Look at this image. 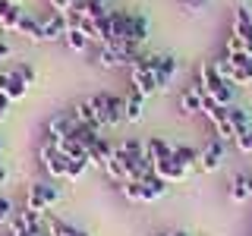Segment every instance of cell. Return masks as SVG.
Listing matches in <instances>:
<instances>
[{
	"label": "cell",
	"instance_id": "1",
	"mask_svg": "<svg viewBox=\"0 0 252 236\" xmlns=\"http://www.w3.org/2000/svg\"><path fill=\"white\" fill-rule=\"evenodd\" d=\"M199 85L205 88V94H208L211 101H218L220 107H230V104H233V82L218 73L215 63H202V69H199Z\"/></svg>",
	"mask_w": 252,
	"mask_h": 236
},
{
	"label": "cell",
	"instance_id": "2",
	"mask_svg": "<svg viewBox=\"0 0 252 236\" xmlns=\"http://www.w3.org/2000/svg\"><path fill=\"white\" fill-rule=\"evenodd\" d=\"M89 101L94 104V110H98V117H101V123H104V126L123 123V104H126V98H120V94H107V91H98V94H92Z\"/></svg>",
	"mask_w": 252,
	"mask_h": 236
},
{
	"label": "cell",
	"instance_id": "3",
	"mask_svg": "<svg viewBox=\"0 0 252 236\" xmlns=\"http://www.w3.org/2000/svg\"><path fill=\"white\" fill-rule=\"evenodd\" d=\"M202 114L208 117V123H211V126H215L218 139H224V142H233V126H230V117H227V107H220L218 101L205 98V104H202Z\"/></svg>",
	"mask_w": 252,
	"mask_h": 236
},
{
	"label": "cell",
	"instance_id": "4",
	"mask_svg": "<svg viewBox=\"0 0 252 236\" xmlns=\"http://www.w3.org/2000/svg\"><path fill=\"white\" fill-rule=\"evenodd\" d=\"M41 161H44V170L51 173L54 179H60V177H66V167H69V161H73V157H66V154L60 151L57 142L47 139L44 145H41Z\"/></svg>",
	"mask_w": 252,
	"mask_h": 236
},
{
	"label": "cell",
	"instance_id": "5",
	"mask_svg": "<svg viewBox=\"0 0 252 236\" xmlns=\"http://www.w3.org/2000/svg\"><path fill=\"white\" fill-rule=\"evenodd\" d=\"M224 148H227L224 139H211L208 145L199 151V167H202L205 173H215L220 164H224Z\"/></svg>",
	"mask_w": 252,
	"mask_h": 236
},
{
	"label": "cell",
	"instance_id": "6",
	"mask_svg": "<svg viewBox=\"0 0 252 236\" xmlns=\"http://www.w3.org/2000/svg\"><path fill=\"white\" fill-rule=\"evenodd\" d=\"M233 35L243 38V47H246V54L252 57V13L246 3H240L233 10Z\"/></svg>",
	"mask_w": 252,
	"mask_h": 236
},
{
	"label": "cell",
	"instance_id": "7",
	"mask_svg": "<svg viewBox=\"0 0 252 236\" xmlns=\"http://www.w3.org/2000/svg\"><path fill=\"white\" fill-rule=\"evenodd\" d=\"M177 57H170V54H155V79H158V91L170 88V79L177 76Z\"/></svg>",
	"mask_w": 252,
	"mask_h": 236
},
{
	"label": "cell",
	"instance_id": "8",
	"mask_svg": "<svg viewBox=\"0 0 252 236\" xmlns=\"http://www.w3.org/2000/svg\"><path fill=\"white\" fill-rule=\"evenodd\" d=\"M129 76H132V88H136L142 98H152V94L158 91V79L152 69L145 66H129Z\"/></svg>",
	"mask_w": 252,
	"mask_h": 236
},
{
	"label": "cell",
	"instance_id": "9",
	"mask_svg": "<svg viewBox=\"0 0 252 236\" xmlns=\"http://www.w3.org/2000/svg\"><path fill=\"white\" fill-rule=\"evenodd\" d=\"M73 120L82 123V126H89V129H94V132H101V126H104V123H101V117H98V110H94V104H92L89 98L79 101V104L73 107Z\"/></svg>",
	"mask_w": 252,
	"mask_h": 236
},
{
	"label": "cell",
	"instance_id": "10",
	"mask_svg": "<svg viewBox=\"0 0 252 236\" xmlns=\"http://www.w3.org/2000/svg\"><path fill=\"white\" fill-rule=\"evenodd\" d=\"M145 38H148V19L142 13H126V41L139 47Z\"/></svg>",
	"mask_w": 252,
	"mask_h": 236
},
{
	"label": "cell",
	"instance_id": "11",
	"mask_svg": "<svg viewBox=\"0 0 252 236\" xmlns=\"http://www.w3.org/2000/svg\"><path fill=\"white\" fill-rule=\"evenodd\" d=\"M205 98H208V94H205V88L195 82L192 88H186L183 94H180V110H183V114H202Z\"/></svg>",
	"mask_w": 252,
	"mask_h": 236
},
{
	"label": "cell",
	"instance_id": "12",
	"mask_svg": "<svg viewBox=\"0 0 252 236\" xmlns=\"http://www.w3.org/2000/svg\"><path fill=\"white\" fill-rule=\"evenodd\" d=\"M0 91H3L10 101H19V98H26L29 85H26V82H22V79L10 69V73H0Z\"/></svg>",
	"mask_w": 252,
	"mask_h": 236
},
{
	"label": "cell",
	"instance_id": "13",
	"mask_svg": "<svg viewBox=\"0 0 252 236\" xmlns=\"http://www.w3.org/2000/svg\"><path fill=\"white\" fill-rule=\"evenodd\" d=\"M155 173H158V177H161L164 183L170 186V183H183L189 170H186V167H180V164L170 157V161H158V164H155Z\"/></svg>",
	"mask_w": 252,
	"mask_h": 236
},
{
	"label": "cell",
	"instance_id": "14",
	"mask_svg": "<svg viewBox=\"0 0 252 236\" xmlns=\"http://www.w3.org/2000/svg\"><path fill=\"white\" fill-rule=\"evenodd\" d=\"M41 35H44V41H57V38H63V35H66V16H63V13H51L41 22Z\"/></svg>",
	"mask_w": 252,
	"mask_h": 236
},
{
	"label": "cell",
	"instance_id": "15",
	"mask_svg": "<svg viewBox=\"0 0 252 236\" xmlns=\"http://www.w3.org/2000/svg\"><path fill=\"white\" fill-rule=\"evenodd\" d=\"M73 126H76L73 114H69V117H51V123H47V139L60 145V142L66 139L69 132H73Z\"/></svg>",
	"mask_w": 252,
	"mask_h": 236
},
{
	"label": "cell",
	"instance_id": "16",
	"mask_svg": "<svg viewBox=\"0 0 252 236\" xmlns=\"http://www.w3.org/2000/svg\"><path fill=\"white\" fill-rule=\"evenodd\" d=\"M110 154H114V145H110L104 136H98L89 148H85V157H89V164H98V167H104V161H107Z\"/></svg>",
	"mask_w": 252,
	"mask_h": 236
},
{
	"label": "cell",
	"instance_id": "17",
	"mask_svg": "<svg viewBox=\"0 0 252 236\" xmlns=\"http://www.w3.org/2000/svg\"><path fill=\"white\" fill-rule=\"evenodd\" d=\"M164 192H167V183L158 173H148L142 179V202H158V199H164Z\"/></svg>",
	"mask_w": 252,
	"mask_h": 236
},
{
	"label": "cell",
	"instance_id": "18",
	"mask_svg": "<svg viewBox=\"0 0 252 236\" xmlns=\"http://www.w3.org/2000/svg\"><path fill=\"white\" fill-rule=\"evenodd\" d=\"M145 157H148L152 164H158V161H170V157H173V145L155 136V139L145 142Z\"/></svg>",
	"mask_w": 252,
	"mask_h": 236
},
{
	"label": "cell",
	"instance_id": "19",
	"mask_svg": "<svg viewBox=\"0 0 252 236\" xmlns=\"http://www.w3.org/2000/svg\"><path fill=\"white\" fill-rule=\"evenodd\" d=\"M142 110H145V98L132 88L129 94H126V104H123V120H129V123H139L142 120Z\"/></svg>",
	"mask_w": 252,
	"mask_h": 236
},
{
	"label": "cell",
	"instance_id": "20",
	"mask_svg": "<svg viewBox=\"0 0 252 236\" xmlns=\"http://www.w3.org/2000/svg\"><path fill=\"white\" fill-rule=\"evenodd\" d=\"M16 31H19V35H26V38H32V41H44V35H41V22L32 19V16H26V13L19 16V22H16Z\"/></svg>",
	"mask_w": 252,
	"mask_h": 236
},
{
	"label": "cell",
	"instance_id": "21",
	"mask_svg": "<svg viewBox=\"0 0 252 236\" xmlns=\"http://www.w3.org/2000/svg\"><path fill=\"white\" fill-rule=\"evenodd\" d=\"M227 117H230V126H233V139L252 129V126H249V114H246V110H243V107L230 104V107H227Z\"/></svg>",
	"mask_w": 252,
	"mask_h": 236
},
{
	"label": "cell",
	"instance_id": "22",
	"mask_svg": "<svg viewBox=\"0 0 252 236\" xmlns=\"http://www.w3.org/2000/svg\"><path fill=\"white\" fill-rule=\"evenodd\" d=\"M19 3H10V0H0V29H13L16 31V22H19Z\"/></svg>",
	"mask_w": 252,
	"mask_h": 236
},
{
	"label": "cell",
	"instance_id": "23",
	"mask_svg": "<svg viewBox=\"0 0 252 236\" xmlns=\"http://www.w3.org/2000/svg\"><path fill=\"white\" fill-rule=\"evenodd\" d=\"M230 199L233 202H246V199H252V177H233L230 179Z\"/></svg>",
	"mask_w": 252,
	"mask_h": 236
},
{
	"label": "cell",
	"instance_id": "24",
	"mask_svg": "<svg viewBox=\"0 0 252 236\" xmlns=\"http://www.w3.org/2000/svg\"><path fill=\"white\" fill-rule=\"evenodd\" d=\"M173 161L180 164V167H195L199 164V148H192V145H177L173 148Z\"/></svg>",
	"mask_w": 252,
	"mask_h": 236
},
{
	"label": "cell",
	"instance_id": "25",
	"mask_svg": "<svg viewBox=\"0 0 252 236\" xmlns=\"http://www.w3.org/2000/svg\"><path fill=\"white\" fill-rule=\"evenodd\" d=\"M26 211H35V214H44L47 202H44V186L41 183H32V192L26 199Z\"/></svg>",
	"mask_w": 252,
	"mask_h": 236
},
{
	"label": "cell",
	"instance_id": "26",
	"mask_svg": "<svg viewBox=\"0 0 252 236\" xmlns=\"http://www.w3.org/2000/svg\"><path fill=\"white\" fill-rule=\"evenodd\" d=\"M104 173L114 179V183H126V164H123L117 154H110L107 161H104Z\"/></svg>",
	"mask_w": 252,
	"mask_h": 236
},
{
	"label": "cell",
	"instance_id": "27",
	"mask_svg": "<svg viewBox=\"0 0 252 236\" xmlns=\"http://www.w3.org/2000/svg\"><path fill=\"white\" fill-rule=\"evenodd\" d=\"M98 66L101 69H117V66H123V60L117 57V51L110 44H101V51H98Z\"/></svg>",
	"mask_w": 252,
	"mask_h": 236
},
{
	"label": "cell",
	"instance_id": "28",
	"mask_svg": "<svg viewBox=\"0 0 252 236\" xmlns=\"http://www.w3.org/2000/svg\"><path fill=\"white\" fill-rule=\"evenodd\" d=\"M230 82H233V85H249V82H252V57H246L240 66H233Z\"/></svg>",
	"mask_w": 252,
	"mask_h": 236
},
{
	"label": "cell",
	"instance_id": "29",
	"mask_svg": "<svg viewBox=\"0 0 252 236\" xmlns=\"http://www.w3.org/2000/svg\"><path fill=\"white\" fill-rule=\"evenodd\" d=\"M63 41H66V44H69V51H76V54H82L85 47H89V38H85L79 29H69L66 35H63Z\"/></svg>",
	"mask_w": 252,
	"mask_h": 236
},
{
	"label": "cell",
	"instance_id": "30",
	"mask_svg": "<svg viewBox=\"0 0 252 236\" xmlns=\"http://www.w3.org/2000/svg\"><path fill=\"white\" fill-rule=\"evenodd\" d=\"M85 170H89V157H73L69 167H66V179H69V183H79Z\"/></svg>",
	"mask_w": 252,
	"mask_h": 236
},
{
	"label": "cell",
	"instance_id": "31",
	"mask_svg": "<svg viewBox=\"0 0 252 236\" xmlns=\"http://www.w3.org/2000/svg\"><path fill=\"white\" fill-rule=\"evenodd\" d=\"M69 136H73V139H76V142H79V145H82V148H89L92 142L98 139V132H94V129H89V126H82V123H76Z\"/></svg>",
	"mask_w": 252,
	"mask_h": 236
},
{
	"label": "cell",
	"instance_id": "32",
	"mask_svg": "<svg viewBox=\"0 0 252 236\" xmlns=\"http://www.w3.org/2000/svg\"><path fill=\"white\" fill-rule=\"evenodd\" d=\"M47 230H51V236H79V230L73 224H66V220H47Z\"/></svg>",
	"mask_w": 252,
	"mask_h": 236
},
{
	"label": "cell",
	"instance_id": "33",
	"mask_svg": "<svg viewBox=\"0 0 252 236\" xmlns=\"http://www.w3.org/2000/svg\"><path fill=\"white\" fill-rule=\"evenodd\" d=\"M60 151L66 154V157H85V148L79 145V142H76L73 136H66V139L60 142Z\"/></svg>",
	"mask_w": 252,
	"mask_h": 236
},
{
	"label": "cell",
	"instance_id": "34",
	"mask_svg": "<svg viewBox=\"0 0 252 236\" xmlns=\"http://www.w3.org/2000/svg\"><path fill=\"white\" fill-rule=\"evenodd\" d=\"M120 189L129 202H142V183L139 179H126V183H120Z\"/></svg>",
	"mask_w": 252,
	"mask_h": 236
},
{
	"label": "cell",
	"instance_id": "35",
	"mask_svg": "<svg viewBox=\"0 0 252 236\" xmlns=\"http://www.w3.org/2000/svg\"><path fill=\"white\" fill-rule=\"evenodd\" d=\"M211 63H215V69H218V73L224 76V79H230V76H233V63H230V57H227V54H220V57H218V60H211Z\"/></svg>",
	"mask_w": 252,
	"mask_h": 236
},
{
	"label": "cell",
	"instance_id": "36",
	"mask_svg": "<svg viewBox=\"0 0 252 236\" xmlns=\"http://www.w3.org/2000/svg\"><path fill=\"white\" fill-rule=\"evenodd\" d=\"M240 51H246V47H243V38L240 35H227V44H224V54H240Z\"/></svg>",
	"mask_w": 252,
	"mask_h": 236
},
{
	"label": "cell",
	"instance_id": "37",
	"mask_svg": "<svg viewBox=\"0 0 252 236\" xmlns=\"http://www.w3.org/2000/svg\"><path fill=\"white\" fill-rule=\"evenodd\" d=\"M13 73L19 76V79H22V82H26V85H32V82H35V69H32L29 63H19V66H16Z\"/></svg>",
	"mask_w": 252,
	"mask_h": 236
},
{
	"label": "cell",
	"instance_id": "38",
	"mask_svg": "<svg viewBox=\"0 0 252 236\" xmlns=\"http://www.w3.org/2000/svg\"><path fill=\"white\" fill-rule=\"evenodd\" d=\"M44 186V202H47V208H51V205H57L60 202V189L57 186H47V183H41Z\"/></svg>",
	"mask_w": 252,
	"mask_h": 236
},
{
	"label": "cell",
	"instance_id": "39",
	"mask_svg": "<svg viewBox=\"0 0 252 236\" xmlns=\"http://www.w3.org/2000/svg\"><path fill=\"white\" fill-rule=\"evenodd\" d=\"M233 145L240 148V151H252V129H249V132H243V136H236V139H233Z\"/></svg>",
	"mask_w": 252,
	"mask_h": 236
},
{
	"label": "cell",
	"instance_id": "40",
	"mask_svg": "<svg viewBox=\"0 0 252 236\" xmlns=\"http://www.w3.org/2000/svg\"><path fill=\"white\" fill-rule=\"evenodd\" d=\"M10 217H13V205H10V199L0 195V224H6Z\"/></svg>",
	"mask_w": 252,
	"mask_h": 236
},
{
	"label": "cell",
	"instance_id": "41",
	"mask_svg": "<svg viewBox=\"0 0 252 236\" xmlns=\"http://www.w3.org/2000/svg\"><path fill=\"white\" fill-rule=\"evenodd\" d=\"M202 3H205V0H183V6H189L192 13H199V10H202Z\"/></svg>",
	"mask_w": 252,
	"mask_h": 236
},
{
	"label": "cell",
	"instance_id": "42",
	"mask_svg": "<svg viewBox=\"0 0 252 236\" xmlns=\"http://www.w3.org/2000/svg\"><path fill=\"white\" fill-rule=\"evenodd\" d=\"M10 104H13V101H10V98H6V94H3V91H0V110H3V114H6V110H10Z\"/></svg>",
	"mask_w": 252,
	"mask_h": 236
},
{
	"label": "cell",
	"instance_id": "43",
	"mask_svg": "<svg viewBox=\"0 0 252 236\" xmlns=\"http://www.w3.org/2000/svg\"><path fill=\"white\" fill-rule=\"evenodd\" d=\"M10 54H13V51H10V44H3V41H0V60H3V57H10Z\"/></svg>",
	"mask_w": 252,
	"mask_h": 236
},
{
	"label": "cell",
	"instance_id": "44",
	"mask_svg": "<svg viewBox=\"0 0 252 236\" xmlns=\"http://www.w3.org/2000/svg\"><path fill=\"white\" fill-rule=\"evenodd\" d=\"M161 236H189L186 230H170V233H161Z\"/></svg>",
	"mask_w": 252,
	"mask_h": 236
},
{
	"label": "cell",
	"instance_id": "45",
	"mask_svg": "<svg viewBox=\"0 0 252 236\" xmlns=\"http://www.w3.org/2000/svg\"><path fill=\"white\" fill-rule=\"evenodd\" d=\"M0 183H6V167L0 164Z\"/></svg>",
	"mask_w": 252,
	"mask_h": 236
},
{
	"label": "cell",
	"instance_id": "46",
	"mask_svg": "<svg viewBox=\"0 0 252 236\" xmlns=\"http://www.w3.org/2000/svg\"><path fill=\"white\" fill-rule=\"evenodd\" d=\"M3 120H6V114H3V110H0V123H3Z\"/></svg>",
	"mask_w": 252,
	"mask_h": 236
},
{
	"label": "cell",
	"instance_id": "47",
	"mask_svg": "<svg viewBox=\"0 0 252 236\" xmlns=\"http://www.w3.org/2000/svg\"><path fill=\"white\" fill-rule=\"evenodd\" d=\"M32 233H35V230H32ZM32 233H22V236H32ZM10 236H16V233H10Z\"/></svg>",
	"mask_w": 252,
	"mask_h": 236
},
{
	"label": "cell",
	"instance_id": "48",
	"mask_svg": "<svg viewBox=\"0 0 252 236\" xmlns=\"http://www.w3.org/2000/svg\"><path fill=\"white\" fill-rule=\"evenodd\" d=\"M79 236H89V233H82V230H79Z\"/></svg>",
	"mask_w": 252,
	"mask_h": 236
},
{
	"label": "cell",
	"instance_id": "49",
	"mask_svg": "<svg viewBox=\"0 0 252 236\" xmlns=\"http://www.w3.org/2000/svg\"><path fill=\"white\" fill-rule=\"evenodd\" d=\"M0 151H3V142H0Z\"/></svg>",
	"mask_w": 252,
	"mask_h": 236
},
{
	"label": "cell",
	"instance_id": "50",
	"mask_svg": "<svg viewBox=\"0 0 252 236\" xmlns=\"http://www.w3.org/2000/svg\"><path fill=\"white\" fill-rule=\"evenodd\" d=\"M10 3H19V0H10Z\"/></svg>",
	"mask_w": 252,
	"mask_h": 236
}]
</instances>
